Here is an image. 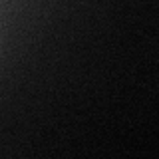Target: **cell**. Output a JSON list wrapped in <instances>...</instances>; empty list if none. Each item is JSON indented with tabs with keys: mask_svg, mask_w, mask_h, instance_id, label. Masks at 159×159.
Masks as SVG:
<instances>
[]
</instances>
